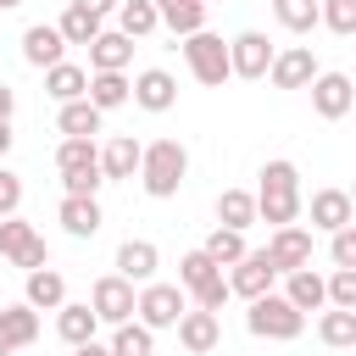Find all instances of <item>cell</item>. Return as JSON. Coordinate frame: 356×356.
I'll list each match as a JSON object with an SVG mask.
<instances>
[{
    "mask_svg": "<svg viewBox=\"0 0 356 356\" xmlns=\"http://www.w3.org/2000/svg\"><path fill=\"white\" fill-rule=\"evenodd\" d=\"M156 11H161V22L172 28V33H200L206 28V0H156Z\"/></svg>",
    "mask_w": 356,
    "mask_h": 356,
    "instance_id": "26",
    "label": "cell"
},
{
    "mask_svg": "<svg viewBox=\"0 0 356 356\" xmlns=\"http://www.w3.org/2000/svg\"><path fill=\"white\" fill-rule=\"evenodd\" d=\"M150 350H156V328H145V323H117L111 356H150Z\"/></svg>",
    "mask_w": 356,
    "mask_h": 356,
    "instance_id": "33",
    "label": "cell"
},
{
    "mask_svg": "<svg viewBox=\"0 0 356 356\" xmlns=\"http://www.w3.org/2000/svg\"><path fill=\"white\" fill-rule=\"evenodd\" d=\"M156 261H161V256H156V245H150V239H122V245H117V273H122V278H134V284H150Z\"/></svg>",
    "mask_w": 356,
    "mask_h": 356,
    "instance_id": "22",
    "label": "cell"
},
{
    "mask_svg": "<svg viewBox=\"0 0 356 356\" xmlns=\"http://www.w3.org/2000/svg\"><path fill=\"white\" fill-rule=\"evenodd\" d=\"M11 6H17V0H0V11H11Z\"/></svg>",
    "mask_w": 356,
    "mask_h": 356,
    "instance_id": "48",
    "label": "cell"
},
{
    "mask_svg": "<svg viewBox=\"0 0 356 356\" xmlns=\"http://www.w3.org/2000/svg\"><path fill=\"white\" fill-rule=\"evenodd\" d=\"M128 61H134V39H128L122 28H111V33L100 28V39L89 44V67H95V72H122Z\"/></svg>",
    "mask_w": 356,
    "mask_h": 356,
    "instance_id": "16",
    "label": "cell"
},
{
    "mask_svg": "<svg viewBox=\"0 0 356 356\" xmlns=\"http://www.w3.org/2000/svg\"><path fill=\"white\" fill-rule=\"evenodd\" d=\"M206 256H211L217 267H234V261L245 256V234H239V228H211V239H206Z\"/></svg>",
    "mask_w": 356,
    "mask_h": 356,
    "instance_id": "36",
    "label": "cell"
},
{
    "mask_svg": "<svg viewBox=\"0 0 356 356\" xmlns=\"http://www.w3.org/2000/svg\"><path fill=\"white\" fill-rule=\"evenodd\" d=\"M273 89H312V78H317V56H312V44H289V50H278V61H273Z\"/></svg>",
    "mask_w": 356,
    "mask_h": 356,
    "instance_id": "11",
    "label": "cell"
},
{
    "mask_svg": "<svg viewBox=\"0 0 356 356\" xmlns=\"http://www.w3.org/2000/svg\"><path fill=\"white\" fill-rule=\"evenodd\" d=\"M72 356H111V345H95L89 339V345H72Z\"/></svg>",
    "mask_w": 356,
    "mask_h": 356,
    "instance_id": "45",
    "label": "cell"
},
{
    "mask_svg": "<svg viewBox=\"0 0 356 356\" xmlns=\"http://www.w3.org/2000/svg\"><path fill=\"white\" fill-rule=\"evenodd\" d=\"M28 306H39V312H61L67 306V284H61L56 267H33L28 273Z\"/></svg>",
    "mask_w": 356,
    "mask_h": 356,
    "instance_id": "23",
    "label": "cell"
},
{
    "mask_svg": "<svg viewBox=\"0 0 356 356\" xmlns=\"http://www.w3.org/2000/svg\"><path fill=\"white\" fill-rule=\"evenodd\" d=\"M95 328H100V312H95V306H72V300H67V306L56 312V334H61L67 345H89Z\"/></svg>",
    "mask_w": 356,
    "mask_h": 356,
    "instance_id": "24",
    "label": "cell"
},
{
    "mask_svg": "<svg viewBox=\"0 0 356 356\" xmlns=\"http://www.w3.org/2000/svg\"><path fill=\"white\" fill-rule=\"evenodd\" d=\"M228 56H234V78H267L273 61H278V50L267 44V33H256V28H245L239 39H228Z\"/></svg>",
    "mask_w": 356,
    "mask_h": 356,
    "instance_id": "7",
    "label": "cell"
},
{
    "mask_svg": "<svg viewBox=\"0 0 356 356\" xmlns=\"http://www.w3.org/2000/svg\"><path fill=\"white\" fill-rule=\"evenodd\" d=\"M350 217H356V200H350V189H317V195H312V222H317V228L339 234Z\"/></svg>",
    "mask_w": 356,
    "mask_h": 356,
    "instance_id": "17",
    "label": "cell"
},
{
    "mask_svg": "<svg viewBox=\"0 0 356 356\" xmlns=\"http://www.w3.org/2000/svg\"><path fill=\"white\" fill-rule=\"evenodd\" d=\"M56 122H61L67 139H95V134H100V106H95L89 95H83V100H67Z\"/></svg>",
    "mask_w": 356,
    "mask_h": 356,
    "instance_id": "25",
    "label": "cell"
},
{
    "mask_svg": "<svg viewBox=\"0 0 356 356\" xmlns=\"http://www.w3.org/2000/svg\"><path fill=\"white\" fill-rule=\"evenodd\" d=\"M56 167H61V172L100 167V150H95V139H61V150H56Z\"/></svg>",
    "mask_w": 356,
    "mask_h": 356,
    "instance_id": "37",
    "label": "cell"
},
{
    "mask_svg": "<svg viewBox=\"0 0 356 356\" xmlns=\"http://www.w3.org/2000/svg\"><path fill=\"white\" fill-rule=\"evenodd\" d=\"M72 6H83V11H95V17H106V11H117L122 0H72Z\"/></svg>",
    "mask_w": 356,
    "mask_h": 356,
    "instance_id": "44",
    "label": "cell"
},
{
    "mask_svg": "<svg viewBox=\"0 0 356 356\" xmlns=\"http://www.w3.org/2000/svg\"><path fill=\"white\" fill-rule=\"evenodd\" d=\"M228 295H234V289H228V278L217 273L211 284H200V289H195V306H206V312H222V300H228Z\"/></svg>",
    "mask_w": 356,
    "mask_h": 356,
    "instance_id": "41",
    "label": "cell"
},
{
    "mask_svg": "<svg viewBox=\"0 0 356 356\" xmlns=\"http://www.w3.org/2000/svg\"><path fill=\"white\" fill-rule=\"evenodd\" d=\"M56 28L67 33V44H95V39H100V17L83 11V6H72V0H67V11H61Z\"/></svg>",
    "mask_w": 356,
    "mask_h": 356,
    "instance_id": "31",
    "label": "cell"
},
{
    "mask_svg": "<svg viewBox=\"0 0 356 356\" xmlns=\"http://www.w3.org/2000/svg\"><path fill=\"white\" fill-rule=\"evenodd\" d=\"M184 312H189V300H184L178 284H145V295H139V323L145 328H178Z\"/></svg>",
    "mask_w": 356,
    "mask_h": 356,
    "instance_id": "6",
    "label": "cell"
},
{
    "mask_svg": "<svg viewBox=\"0 0 356 356\" xmlns=\"http://www.w3.org/2000/svg\"><path fill=\"white\" fill-rule=\"evenodd\" d=\"M0 256L33 273V267H44V239H39L22 217H0Z\"/></svg>",
    "mask_w": 356,
    "mask_h": 356,
    "instance_id": "9",
    "label": "cell"
},
{
    "mask_svg": "<svg viewBox=\"0 0 356 356\" xmlns=\"http://www.w3.org/2000/svg\"><path fill=\"white\" fill-rule=\"evenodd\" d=\"M256 211H261V222H273V228H289V222L300 217V172H295V161H267V167H261Z\"/></svg>",
    "mask_w": 356,
    "mask_h": 356,
    "instance_id": "1",
    "label": "cell"
},
{
    "mask_svg": "<svg viewBox=\"0 0 356 356\" xmlns=\"http://www.w3.org/2000/svg\"><path fill=\"white\" fill-rule=\"evenodd\" d=\"M300 312H317V306H328V278H317L312 267H295L289 273V289H284Z\"/></svg>",
    "mask_w": 356,
    "mask_h": 356,
    "instance_id": "28",
    "label": "cell"
},
{
    "mask_svg": "<svg viewBox=\"0 0 356 356\" xmlns=\"http://www.w3.org/2000/svg\"><path fill=\"white\" fill-rule=\"evenodd\" d=\"M217 339H222V323H217V312L195 306V312H184V317H178V345H184L189 356H206V350H217Z\"/></svg>",
    "mask_w": 356,
    "mask_h": 356,
    "instance_id": "12",
    "label": "cell"
},
{
    "mask_svg": "<svg viewBox=\"0 0 356 356\" xmlns=\"http://www.w3.org/2000/svg\"><path fill=\"white\" fill-rule=\"evenodd\" d=\"M328 306L356 312V267H334V278H328Z\"/></svg>",
    "mask_w": 356,
    "mask_h": 356,
    "instance_id": "39",
    "label": "cell"
},
{
    "mask_svg": "<svg viewBox=\"0 0 356 356\" xmlns=\"http://www.w3.org/2000/svg\"><path fill=\"white\" fill-rule=\"evenodd\" d=\"M134 100H139L145 111H172V100H178V83H172V72H161V67L139 72V78H134Z\"/></svg>",
    "mask_w": 356,
    "mask_h": 356,
    "instance_id": "18",
    "label": "cell"
},
{
    "mask_svg": "<svg viewBox=\"0 0 356 356\" xmlns=\"http://www.w3.org/2000/svg\"><path fill=\"white\" fill-rule=\"evenodd\" d=\"M11 106H17V95H11L6 83H0V117H11Z\"/></svg>",
    "mask_w": 356,
    "mask_h": 356,
    "instance_id": "47",
    "label": "cell"
},
{
    "mask_svg": "<svg viewBox=\"0 0 356 356\" xmlns=\"http://www.w3.org/2000/svg\"><path fill=\"white\" fill-rule=\"evenodd\" d=\"M156 22H161L156 0H122V6H117V28H122L128 39H145V33H156Z\"/></svg>",
    "mask_w": 356,
    "mask_h": 356,
    "instance_id": "30",
    "label": "cell"
},
{
    "mask_svg": "<svg viewBox=\"0 0 356 356\" xmlns=\"http://www.w3.org/2000/svg\"><path fill=\"white\" fill-rule=\"evenodd\" d=\"M317 339H323L328 350H350V345H356V312H345V306L323 312V317H317Z\"/></svg>",
    "mask_w": 356,
    "mask_h": 356,
    "instance_id": "29",
    "label": "cell"
},
{
    "mask_svg": "<svg viewBox=\"0 0 356 356\" xmlns=\"http://www.w3.org/2000/svg\"><path fill=\"white\" fill-rule=\"evenodd\" d=\"M273 11H278V22H284L289 33H312V28L323 22V6H317V0H273Z\"/></svg>",
    "mask_w": 356,
    "mask_h": 356,
    "instance_id": "34",
    "label": "cell"
},
{
    "mask_svg": "<svg viewBox=\"0 0 356 356\" xmlns=\"http://www.w3.org/2000/svg\"><path fill=\"white\" fill-rule=\"evenodd\" d=\"M350 106H356V83H350L345 72H317V78H312V111H317V117L334 122V117H345Z\"/></svg>",
    "mask_w": 356,
    "mask_h": 356,
    "instance_id": "10",
    "label": "cell"
},
{
    "mask_svg": "<svg viewBox=\"0 0 356 356\" xmlns=\"http://www.w3.org/2000/svg\"><path fill=\"white\" fill-rule=\"evenodd\" d=\"M273 278H278V261H273L267 250H245V256L234 261V273H228V289L245 295V300H256V295L273 289Z\"/></svg>",
    "mask_w": 356,
    "mask_h": 356,
    "instance_id": "8",
    "label": "cell"
},
{
    "mask_svg": "<svg viewBox=\"0 0 356 356\" xmlns=\"http://www.w3.org/2000/svg\"><path fill=\"white\" fill-rule=\"evenodd\" d=\"M323 28L356 39V0H323Z\"/></svg>",
    "mask_w": 356,
    "mask_h": 356,
    "instance_id": "38",
    "label": "cell"
},
{
    "mask_svg": "<svg viewBox=\"0 0 356 356\" xmlns=\"http://www.w3.org/2000/svg\"><path fill=\"white\" fill-rule=\"evenodd\" d=\"M328 256H334V267H356V228H350V222H345V228L334 234Z\"/></svg>",
    "mask_w": 356,
    "mask_h": 356,
    "instance_id": "42",
    "label": "cell"
},
{
    "mask_svg": "<svg viewBox=\"0 0 356 356\" xmlns=\"http://www.w3.org/2000/svg\"><path fill=\"white\" fill-rule=\"evenodd\" d=\"M350 200H356V184H350Z\"/></svg>",
    "mask_w": 356,
    "mask_h": 356,
    "instance_id": "49",
    "label": "cell"
},
{
    "mask_svg": "<svg viewBox=\"0 0 356 356\" xmlns=\"http://www.w3.org/2000/svg\"><path fill=\"white\" fill-rule=\"evenodd\" d=\"M11 150V117H0V156Z\"/></svg>",
    "mask_w": 356,
    "mask_h": 356,
    "instance_id": "46",
    "label": "cell"
},
{
    "mask_svg": "<svg viewBox=\"0 0 356 356\" xmlns=\"http://www.w3.org/2000/svg\"><path fill=\"white\" fill-rule=\"evenodd\" d=\"M184 172H189V156H184V145H178V139H156V145H145L139 184H145V195H150V200H172V195H178V184H184Z\"/></svg>",
    "mask_w": 356,
    "mask_h": 356,
    "instance_id": "2",
    "label": "cell"
},
{
    "mask_svg": "<svg viewBox=\"0 0 356 356\" xmlns=\"http://www.w3.org/2000/svg\"><path fill=\"white\" fill-rule=\"evenodd\" d=\"M139 161H145V145H139L134 134H117V139L100 150V172H106V178H134Z\"/></svg>",
    "mask_w": 356,
    "mask_h": 356,
    "instance_id": "19",
    "label": "cell"
},
{
    "mask_svg": "<svg viewBox=\"0 0 356 356\" xmlns=\"http://www.w3.org/2000/svg\"><path fill=\"white\" fill-rule=\"evenodd\" d=\"M184 61H189V72L206 83V89H222V78H234V56H228V44L217 39V33H189L184 39Z\"/></svg>",
    "mask_w": 356,
    "mask_h": 356,
    "instance_id": "4",
    "label": "cell"
},
{
    "mask_svg": "<svg viewBox=\"0 0 356 356\" xmlns=\"http://www.w3.org/2000/svg\"><path fill=\"white\" fill-rule=\"evenodd\" d=\"M56 217H61V228H67L72 239H95V228H100V200H95V195H67Z\"/></svg>",
    "mask_w": 356,
    "mask_h": 356,
    "instance_id": "20",
    "label": "cell"
},
{
    "mask_svg": "<svg viewBox=\"0 0 356 356\" xmlns=\"http://www.w3.org/2000/svg\"><path fill=\"white\" fill-rule=\"evenodd\" d=\"M39 339V306H6L0 312V356H11V350H22V345H33Z\"/></svg>",
    "mask_w": 356,
    "mask_h": 356,
    "instance_id": "14",
    "label": "cell"
},
{
    "mask_svg": "<svg viewBox=\"0 0 356 356\" xmlns=\"http://www.w3.org/2000/svg\"><path fill=\"white\" fill-rule=\"evenodd\" d=\"M89 306L100 312V323H134V312H139V295H134V278H122V273H106V278H95V295H89Z\"/></svg>",
    "mask_w": 356,
    "mask_h": 356,
    "instance_id": "5",
    "label": "cell"
},
{
    "mask_svg": "<svg viewBox=\"0 0 356 356\" xmlns=\"http://www.w3.org/2000/svg\"><path fill=\"white\" fill-rule=\"evenodd\" d=\"M89 100H95L100 111H111V106L134 100V83H128L122 72H95V78H89Z\"/></svg>",
    "mask_w": 356,
    "mask_h": 356,
    "instance_id": "32",
    "label": "cell"
},
{
    "mask_svg": "<svg viewBox=\"0 0 356 356\" xmlns=\"http://www.w3.org/2000/svg\"><path fill=\"white\" fill-rule=\"evenodd\" d=\"M44 95L50 100H83L89 95V72L83 67H72V61H56V67H44Z\"/></svg>",
    "mask_w": 356,
    "mask_h": 356,
    "instance_id": "21",
    "label": "cell"
},
{
    "mask_svg": "<svg viewBox=\"0 0 356 356\" xmlns=\"http://www.w3.org/2000/svg\"><path fill=\"white\" fill-rule=\"evenodd\" d=\"M61 50H67V33L50 28V22H33V28L22 33V61H28V67H56Z\"/></svg>",
    "mask_w": 356,
    "mask_h": 356,
    "instance_id": "15",
    "label": "cell"
},
{
    "mask_svg": "<svg viewBox=\"0 0 356 356\" xmlns=\"http://www.w3.org/2000/svg\"><path fill=\"white\" fill-rule=\"evenodd\" d=\"M17 206H22V178L0 167V217H17Z\"/></svg>",
    "mask_w": 356,
    "mask_h": 356,
    "instance_id": "43",
    "label": "cell"
},
{
    "mask_svg": "<svg viewBox=\"0 0 356 356\" xmlns=\"http://www.w3.org/2000/svg\"><path fill=\"white\" fill-rule=\"evenodd\" d=\"M61 184H67V195H95L106 184V172L100 167H78V172H61Z\"/></svg>",
    "mask_w": 356,
    "mask_h": 356,
    "instance_id": "40",
    "label": "cell"
},
{
    "mask_svg": "<svg viewBox=\"0 0 356 356\" xmlns=\"http://www.w3.org/2000/svg\"><path fill=\"white\" fill-rule=\"evenodd\" d=\"M206 6H211V0H206Z\"/></svg>",
    "mask_w": 356,
    "mask_h": 356,
    "instance_id": "50",
    "label": "cell"
},
{
    "mask_svg": "<svg viewBox=\"0 0 356 356\" xmlns=\"http://www.w3.org/2000/svg\"><path fill=\"white\" fill-rule=\"evenodd\" d=\"M267 256L278 261V273H295V267H312V234L306 228H273V239H267Z\"/></svg>",
    "mask_w": 356,
    "mask_h": 356,
    "instance_id": "13",
    "label": "cell"
},
{
    "mask_svg": "<svg viewBox=\"0 0 356 356\" xmlns=\"http://www.w3.org/2000/svg\"><path fill=\"white\" fill-rule=\"evenodd\" d=\"M245 328L256 334V339H295L300 328H306V312L289 300V295H256L250 300V312H245Z\"/></svg>",
    "mask_w": 356,
    "mask_h": 356,
    "instance_id": "3",
    "label": "cell"
},
{
    "mask_svg": "<svg viewBox=\"0 0 356 356\" xmlns=\"http://www.w3.org/2000/svg\"><path fill=\"white\" fill-rule=\"evenodd\" d=\"M217 273H222V267H217V261H211V256H206V245H200V250H189V256H184V261H178V284H184V289H189V295H195V289H200V284H211V278H217Z\"/></svg>",
    "mask_w": 356,
    "mask_h": 356,
    "instance_id": "35",
    "label": "cell"
},
{
    "mask_svg": "<svg viewBox=\"0 0 356 356\" xmlns=\"http://www.w3.org/2000/svg\"><path fill=\"white\" fill-rule=\"evenodd\" d=\"M256 217H261V211H256V195H245V189H222V195H217V222H222V228H239V234H245Z\"/></svg>",
    "mask_w": 356,
    "mask_h": 356,
    "instance_id": "27",
    "label": "cell"
}]
</instances>
